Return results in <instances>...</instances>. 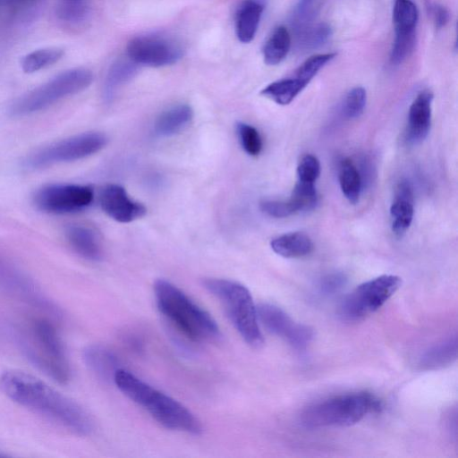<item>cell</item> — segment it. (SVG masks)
Masks as SVG:
<instances>
[{
  "label": "cell",
  "instance_id": "6da1fadb",
  "mask_svg": "<svg viewBox=\"0 0 458 458\" xmlns=\"http://www.w3.org/2000/svg\"><path fill=\"white\" fill-rule=\"evenodd\" d=\"M0 393L76 435L93 431L91 417L78 403L27 372H0Z\"/></svg>",
  "mask_w": 458,
  "mask_h": 458
},
{
  "label": "cell",
  "instance_id": "7a4b0ae2",
  "mask_svg": "<svg viewBox=\"0 0 458 458\" xmlns=\"http://www.w3.org/2000/svg\"><path fill=\"white\" fill-rule=\"evenodd\" d=\"M114 382L123 394L145 409L165 428L193 435L201 432L200 421L191 411L130 371L118 369Z\"/></svg>",
  "mask_w": 458,
  "mask_h": 458
},
{
  "label": "cell",
  "instance_id": "3957f363",
  "mask_svg": "<svg viewBox=\"0 0 458 458\" xmlns=\"http://www.w3.org/2000/svg\"><path fill=\"white\" fill-rule=\"evenodd\" d=\"M154 292L160 313L188 339L206 342L219 338V327L214 318L177 286L158 279Z\"/></svg>",
  "mask_w": 458,
  "mask_h": 458
},
{
  "label": "cell",
  "instance_id": "277c9868",
  "mask_svg": "<svg viewBox=\"0 0 458 458\" xmlns=\"http://www.w3.org/2000/svg\"><path fill=\"white\" fill-rule=\"evenodd\" d=\"M381 402L366 392L330 397L304 410L301 424L308 428L348 427L360 421L367 414L380 411Z\"/></svg>",
  "mask_w": 458,
  "mask_h": 458
},
{
  "label": "cell",
  "instance_id": "5b68a950",
  "mask_svg": "<svg viewBox=\"0 0 458 458\" xmlns=\"http://www.w3.org/2000/svg\"><path fill=\"white\" fill-rule=\"evenodd\" d=\"M202 285L219 300L243 340L254 348L261 347L264 339L250 291L238 282L222 278H205Z\"/></svg>",
  "mask_w": 458,
  "mask_h": 458
},
{
  "label": "cell",
  "instance_id": "8992f818",
  "mask_svg": "<svg viewBox=\"0 0 458 458\" xmlns=\"http://www.w3.org/2000/svg\"><path fill=\"white\" fill-rule=\"evenodd\" d=\"M26 358L49 377L60 384L71 378L65 348L55 326L47 319L32 322L30 338L20 341Z\"/></svg>",
  "mask_w": 458,
  "mask_h": 458
},
{
  "label": "cell",
  "instance_id": "52a82bcc",
  "mask_svg": "<svg viewBox=\"0 0 458 458\" xmlns=\"http://www.w3.org/2000/svg\"><path fill=\"white\" fill-rule=\"evenodd\" d=\"M93 81L92 72L85 68L65 71L20 98L13 106L14 115L23 116L44 110L61 99L79 93Z\"/></svg>",
  "mask_w": 458,
  "mask_h": 458
},
{
  "label": "cell",
  "instance_id": "ba28073f",
  "mask_svg": "<svg viewBox=\"0 0 458 458\" xmlns=\"http://www.w3.org/2000/svg\"><path fill=\"white\" fill-rule=\"evenodd\" d=\"M401 284V278L394 275H383L362 283L343 300L341 317L348 321L365 318L380 309Z\"/></svg>",
  "mask_w": 458,
  "mask_h": 458
},
{
  "label": "cell",
  "instance_id": "9c48e42d",
  "mask_svg": "<svg viewBox=\"0 0 458 458\" xmlns=\"http://www.w3.org/2000/svg\"><path fill=\"white\" fill-rule=\"evenodd\" d=\"M107 143L105 134L85 132L45 147L25 161L28 167L38 169L52 165L87 157L101 150Z\"/></svg>",
  "mask_w": 458,
  "mask_h": 458
},
{
  "label": "cell",
  "instance_id": "30bf717a",
  "mask_svg": "<svg viewBox=\"0 0 458 458\" xmlns=\"http://www.w3.org/2000/svg\"><path fill=\"white\" fill-rule=\"evenodd\" d=\"M126 49L128 58L136 64L151 67L174 64L183 55L182 47L176 39L161 34L135 37Z\"/></svg>",
  "mask_w": 458,
  "mask_h": 458
},
{
  "label": "cell",
  "instance_id": "8fae6325",
  "mask_svg": "<svg viewBox=\"0 0 458 458\" xmlns=\"http://www.w3.org/2000/svg\"><path fill=\"white\" fill-rule=\"evenodd\" d=\"M93 198V191L89 186L57 183L39 189L34 196V202L44 212L62 215L88 208Z\"/></svg>",
  "mask_w": 458,
  "mask_h": 458
},
{
  "label": "cell",
  "instance_id": "7c38bea8",
  "mask_svg": "<svg viewBox=\"0 0 458 458\" xmlns=\"http://www.w3.org/2000/svg\"><path fill=\"white\" fill-rule=\"evenodd\" d=\"M419 12L411 0H394L393 23L394 38L390 53V62L400 64L412 53L416 44V28Z\"/></svg>",
  "mask_w": 458,
  "mask_h": 458
},
{
  "label": "cell",
  "instance_id": "4fadbf2b",
  "mask_svg": "<svg viewBox=\"0 0 458 458\" xmlns=\"http://www.w3.org/2000/svg\"><path fill=\"white\" fill-rule=\"evenodd\" d=\"M256 308L258 319L267 330L284 338L295 350H306L313 337L310 327L295 323L283 310L273 304L260 303Z\"/></svg>",
  "mask_w": 458,
  "mask_h": 458
},
{
  "label": "cell",
  "instance_id": "5bb4252c",
  "mask_svg": "<svg viewBox=\"0 0 458 458\" xmlns=\"http://www.w3.org/2000/svg\"><path fill=\"white\" fill-rule=\"evenodd\" d=\"M99 202L103 211L120 223H130L147 212L142 204L131 199L125 189L118 184L105 186L100 192Z\"/></svg>",
  "mask_w": 458,
  "mask_h": 458
},
{
  "label": "cell",
  "instance_id": "9a60e30c",
  "mask_svg": "<svg viewBox=\"0 0 458 458\" xmlns=\"http://www.w3.org/2000/svg\"><path fill=\"white\" fill-rule=\"evenodd\" d=\"M432 100L433 94L429 90H423L412 101L406 130L408 142L417 144L428 136L431 124Z\"/></svg>",
  "mask_w": 458,
  "mask_h": 458
},
{
  "label": "cell",
  "instance_id": "2e32d148",
  "mask_svg": "<svg viewBox=\"0 0 458 458\" xmlns=\"http://www.w3.org/2000/svg\"><path fill=\"white\" fill-rule=\"evenodd\" d=\"M413 214L412 187L407 180H403L396 187L394 199L390 208L392 230L396 235H402L409 229Z\"/></svg>",
  "mask_w": 458,
  "mask_h": 458
},
{
  "label": "cell",
  "instance_id": "e0dca14e",
  "mask_svg": "<svg viewBox=\"0 0 458 458\" xmlns=\"http://www.w3.org/2000/svg\"><path fill=\"white\" fill-rule=\"evenodd\" d=\"M266 0H243L235 14V31L242 43L250 42L258 30Z\"/></svg>",
  "mask_w": 458,
  "mask_h": 458
},
{
  "label": "cell",
  "instance_id": "ac0fdd59",
  "mask_svg": "<svg viewBox=\"0 0 458 458\" xmlns=\"http://www.w3.org/2000/svg\"><path fill=\"white\" fill-rule=\"evenodd\" d=\"M83 360L89 369L103 381H114L118 368L115 355L105 346L92 344L83 351Z\"/></svg>",
  "mask_w": 458,
  "mask_h": 458
},
{
  "label": "cell",
  "instance_id": "d6986e66",
  "mask_svg": "<svg viewBox=\"0 0 458 458\" xmlns=\"http://www.w3.org/2000/svg\"><path fill=\"white\" fill-rule=\"evenodd\" d=\"M66 237L72 249L83 259L98 261L102 250L95 233L80 225H72L66 229Z\"/></svg>",
  "mask_w": 458,
  "mask_h": 458
},
{
  "label": "cell",
  "instance_id": "ffe728a7",
  "mask_svg": "<svg viewBox=\"0 0 458 458\" xmlns=\"http://www.w3.org/2000/svg\"><path fill=\"white\" fill-rule=\"evenodd\" d=\"M457 352V336L454 335L425 351L420 358L419 366L426 370L442 369L456 360Z\"/></svg>",
  "mask_w": 458,
  "mask_h": 458
},
{
  "label": "cell",
  "instance_id": "44dd1931",
  "mask_svg": "<svg viewBox=\"0 0 458 458\" xmlns=\"http://www.w3.org/2000/svg\"><path fill=\"white\" fill-rule=\"evenodd\" d=\"M271 249L284 258H301L313 250L311 239L304 233L293 232L280 235L270 242Z\"/></svg>",
  "mask_w": 458,
  "mask_h": 458
},
{
  "label": "cell",
  "instance_id": "7402d4cb",
  "mask_svg": "<svg viewBox=\"0 0 458 458\" xmlns=\"http://www.w3.org/2000/svg\"><path fill=\"white\" fill-rule=\"evenodd\" d=\"M193 111L188 105H178L164 112L155 123V132L169 137L182 131L191 123Z\"/></svg>",
  "mask_w": 458,
  "mask_h": 458
},
{
  "label": "cell",
  "instance_id": "603a6c76",
  "mask_svg": "<svg viewBox=\"0 0 458 458\" xmlns=\"http://www.w3.org/2000/svg\"><path fill=\"white\" fill-rule=\"evenodd\" d=\"M292 44L291 35L284 26L276 27L263 47L264 62L267 65L280 64L287 55Z\"/></svg>",
  "mask_w": 458,
  "mask_h": 458
},
{
  "label": "cell",
  "instance_id": "cb8c5ba5",
  "mask_svg": "<svg viewBox=\"0 0 458 458\" xmlns=\"http://www.w3.org/2000/svg\"><path fill=\"white\" fill-rule=\"evenodd\" d=\"M307 85L293 75L274 81L264 88L261 94L278 105L290 104Z\"/></svg>",
  "mask_w": 458,
  "mask_h": 458
},
{
  "label": "cell",
  "instance_id": "d4e9b609",
  "mask_svg": "<svg viewBox=\"0 0 458 458\" xmlns=\"http://www.w3.org/2000/svg\"><path fill=\"white\" fill-rule=\"evenodd\" d=\"M339 183L343 194L350 203L359 201L362 181L359 169L350 158H344L339 165Z\"/></svg>",
  "mask_w": 458,
  "mask_h": 458
},
{
  "label": "cell",
  "instance_id": "484cf974",
  "mask_svg": "<svg viewBox=\"0 0 458 458\" xmlns=\"http://www.w3.org/2000/svg\"><path fill=\"white\" fill-rule=\"evenodd\" d=\"M332 34L331 27L325 22H316L294 33L295 47L301 52L313 50L325 44Z\"/></svg>",
  "mask_w": 458,
  "mask_h": 458
},
{
  "label": "cell",
  "instance_id": "4316f807",
  "mask_svg": "<svg viewBox=\"0 0 458 458\" xmlns=\"http://www.w3.org/2000/svg\"><path fill=\"white\" fill-rule=\"evenodd\" d=\"M138 64L127 57L114 63L106 78L104 94L107 99L112 98L116 89L136 73Z\"/></svg>",
  "mask_w": 458,
  "mask_h": 458
},
{
  "label": "cell",
  "instance_id": "83f0119b",
  "mask_svg": "<svg viewBox=\"0 0 458 458\" xmlns=\"http://www.w3.org/2000/svg\"><path fill=\"white\" fill-rule=\"evenodd\" d=\"M323 0H298L290 16L293 33L314 23L322 8Z\"/></svg>",
  "mask_w": 458,
  "mask_h": 458
},
{
  "label": "cell",
  "instance_id": "f1b7e54d",
  "mask_svg": "<svg viewBox=\"0 0 458 458\" xmlns=\"http://www.w3.org/2000/svg\"><path fill=\"white\" fill-rule=\"evenodd\" d=\"M64 55V50L58 47H48L39 49L28 54L21 62L22 70L31 73L46 67H48Z\"/></svg>",
  "mask_w": 458,
  "mask_h": 458
},
{
  "label": "cell",
  "instance_id": "f546056e",
  "mask_svg": "<svg viewBox=\"0 0 458 458\" xmlns=\"http://www.w3.org/2000/svg\"><path fill=\"white\" fill-rule=\"evenodd\" d=\"M82 0H65L57 9V16L69 25H80L85 22L89 11Z\"/></svg>",
  "mask_w": 458,
  "mask_h": 458
},
{
  "label": "cell",
  "instance_id": "4dcf8cb0",
  "mask_svg": "<svg viewBox=\"0 0 458 458\" xmlns=\"http://www.w3.org/2000/svg\"><path fill=\"white\" fill-rule=\"evenodd\" d=\"M335 53H326L314 55L306 59L294 72L293 76L304 82L306 85L315 77V75L333 58Z\"/></svg>",
  "mask_w": 458,
  "mask_h": 458
},
{
  "label": "cell",
  "instance_id": "1f68e13d",
  "mask_svg": "<svg viewBox=\"0 0 458 458\" xmlns=\"http://www.w3.org/2000/svg\"><path fill=\"white\" fill-rule=\"evenodd\" d=\"M290 199L298 212L312 209L318 202L315 183L297 181Z\"/></svg>",
  "mask_w": 458,
  "mask_h": 458
},
{
  "label": "cell",
  "instance_id": "d6a6232c",
  "mask_svg": "<svg viewBox=\"0 0 458 458\" xmlns=\"http://www.w3.org/2000/svg\"><path fill=\"white\" fill-rule=\"evenodd\" d=\"M236 131L245 152L250 156H258L262 150V140L257 129L250 124L238 123Z\"/></svg>",
  "mask_w": 458,
  "mask_h": 458
},
{
  "label": "cell",
  "instance_id": "836d02e7",
  "mask_svg": "<svg viewBox=\"0 0 458 458\" xmlns=\"http://www.w3.org/2000/svg\"><path fill=\"white\" fill-rule=\"evenodd\" d=\"M367 101L366 90L362 87L352 89L345 96L343 112L347 118L353 119L361 115Z\"/></svg>",
  "mask_w": 458,
  "mask_h": 458
},
{
  "label": "cell",
  "instance_id": "e575fe53",
  "mask_svg": "<svg viewBox=\"0 0 458 458\" xmlns=\"http://www.w3.org/2000/svg\"><path fill=\"white\" fill-rule=\"evenodd\" d=\"M320 174V164L313 155H305L301 157L298 167V181L315 183Z\"/></svg>",
  "mask_w": 458,
  "mask_h": 458
},
{
  "label": "cell",
  "instance_id": "d590c367",
  "mask_svg": "<svg viewBox=\"0 0 458 458\" xmlns=\"http://www.w3.org/2000/svg\"><path fill=\"white\" fill-rule=\"evenodd\" d=\"M260 209L269 216L284 218L298 212L296 207L289 199L283 200H263L260 202Z\"/></svg>",
  "mask_w": 458,
  "mask_h": 458
},
{
  "label": "cell",
  "instance_id": "8d00e7d4",
  "mask_svg": "<svg viewBox=\"0 0 458 458\" xmlns=\"http://www.w3.org/2000/svg\"><path fill=\"white\" fill-rule=\"evenodd\" d=\"M427 8L436 28L441 29L448 23L450 19L449 12L443 4L430 3Z\"/></svg>",
  "mask_w": 458,
  "mask_h": 458
},
{
  "label": "cell",
  "instance_id": "74e56055",
  "mask_svg": "<svg viewBox=\"0 0 458 458\" xmlns=\"http://www.w3.org/2000/svg\"><path fill=\"white\" fill-rule=\"evenodd\" d=\"M345 278L343 275L333 274L324 277L321 281V291L330 293L337 291L344 284Z\"/></svg>",
  "mask_w": 458,
  "mask_h": 458
},
{
  "label": "cell",
  "instance_id": "f35d334b",
  "mask_svg": "<svg viewBox=\"0 0 458 458\" xmlns=\"http://www.w3.org/2000/svg\"><path fill=\"white\" fill-rule=\"evenodd\" d=\"M1 456H5V454H1V453H0V457H1Z\"/></svg>",
  "mask_w": 458,
  "mask_h": 458
}]
</instances>
